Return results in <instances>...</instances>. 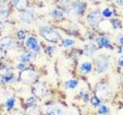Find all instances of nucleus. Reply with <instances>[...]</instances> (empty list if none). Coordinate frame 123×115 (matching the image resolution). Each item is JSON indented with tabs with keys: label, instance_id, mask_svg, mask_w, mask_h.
I'll return each mask as SVG.
<instances>
[{
	"label": "nucleus",
	"instance_id": "obj_1",
	"mask_svg": "<svg viewBox=\"0 0 123 115\" xmlns=\"http://www.w3.org/2000/svg\"><path fill=\"white\" fill-rule=\"evenodd\" d=\"M40 34L45 40L52 43H57L60 39L59 34L49 27H43L40 29Z\"/></svg>",
	"mask_w": 123,
	"mask_h": 115
},
{
	"label": "nucleus",
	"instance_id": "obj_2",
	"mask_svg": "<svg viewBox=\"0 0 123 115\" xmlns=\"http://www.w3.org/2000/svg\"><path fill=\"white\" fill-rule=\"evenodd\" d=\"M102 14L99 10H95L92 11L88 15L87 20L88 23L92 25H98V23L102 21Z\"/></svg>",
	"mask_w": 123,
	"mask_h": 115
},
{
	"label": "nucleus",
	"instance_id": "obj_3",
	"mask_svg": "<svg viewBox=\"0 0 123 115\" xmlns=\"http://www.w3.org/2000/svg\"><path fill=\"white\" fill-rule=\"evenodd\" d=\"M109 66V64L108 62V61L105 59H100L98 61L97 64H96V67H97V69L98 72L102 73L105 72L108 70Z\"/></svg>",
	"mask_w": 123,
	"mask_h": 115
},
{
	"label": "nucleus",
	"instance_id": "obj_4",
	"mask_svg": "<svg viewBox=\"0 0 123 115\" xmlns=\"http://www.w3.org/2000/svg\"><path fill=\"white\" fill-rule=\"evenodd\" d=\"M26 45L29 48L33 50V51L38 52L40 50V47H39V45H38L36 39L33 37H30L28 38V40H27V42H26Z\"/></svg>",
	"mask_w": 123,
	"mask_h": 115
},
{
	"label": "nucleus",
	"instance_id": "obj_5",
	"mask_svg": "<svg viewBox=\"0 0 123 115\" xmlns=\"http://www.w3.org/2000/svg\"><path fill=\"white\" fill-rule=\"evenodd\" d=\"M14 41L11 38H4L0 40V48L2 49H7L12 47Z\"/></svg>",
	"mask_w": 123,
	"mask_h": 115
},
{
	"label": "nucleus",
	"instance_id": "obj_6",
	"mask_svg": "<svg viewBox=\"0 0 123 115\" xmlns=\"http://www.w3.org/2000/svg\"><path fill=\"white\" fill-rule=\"evenodd\" d=\"M0 75H2L4 78L10 79L12 78V70L7 66L0 67Z\"/></svg>",
	"mask_w": 123,
	"mask_h": 115
},
{
	"label": "nucleus",
	"instance_id": "obj_7",
	"mask_svg": "<svg viewBox=\"0 0 123 115\" xmlns=\"http://www.w3.org/2000/svg\"><path fill=\"white\" fill-rule=\"evenodd\" d=\"M97 42L99 46L102 48H106L109 49H111V45L109 40L105 37H100L97 39Z\"/></svg>",
	"mask_w": 123,
	"mask_h": 115
},
{
	"label": "nucleus",
	"instance_id": "obj_8",
	"mask_svg": "<svg viewBox=\"0 0 123 115\" xmlns=\"http://www.w3.org/2000/svg\"><path fill=\"white\" fill-rule=\"evenodd\" d=\"M85 9H86V4H85L84 2H76L75 6H74L75 12L78 15L82 14V12L85 11Z\"/></svg>",
	"mask_w": 123,
	"mask_h": 115
},
{
	"label": "nucleus",
	"instance_id": "obj_9",
	"mask_svg": "<svg viewBox=\"0 0 123 115\" xmlns=\"http://www.w3.org/2000/svg\"><path fill=\"white\" fill-rule=\"evenodd\" d=\"M12 2L19 10H23L27 6V0H12Z\"/></svg>",
	"mask_w": 123,
	"mask_h": 115
},
{
	"label": "nucleus",
	"instance_id": "obj_10",
	"mask_svg": "<svg viewBox=\"0 0 123 115\" xmlns=\"http://www.w3.org/2000/svg\"><path fill=\"white\" fill-rule=\"evenodd\" d=\"M21 19L27 24H31L32 22V15L29 12H25L22 13Z\"/></svg>",
	"mask_w": 123,
	"mask_h": 115
},
{
	"label": "nucleus",
	"instance_id": "obj_11",
	"mask_svg": "<svg viewBox=\"0 0 123 115\" xmlns=\"http://www.w3.org/2000/svg\"><path fill=\"white\" fill-rule=\"evenodd\" d=\"M96 51V46L94 44H88L85 50V53L87 56H92Z\"/></svg>",
	"mask_w": 123,
	"mask_h": 115
},
{
	"label": "nucleus",
	"instance_id": "obj_12",
	"mask_svg": "<svg viewBox=\"0 0 123 115\" xmlns=\"http://www.w3.org/2000/svg\"><path fill=\"white\" fill-rule=\"evenodd\" d=\"M80 70L82 73L85 74H87V73H89L92 71V64L90 62H84L82 64L80 67Z\"/></svg>",
	"mask_w": 123,
	"mask_h": 115
},
{
	"label": "nucleus",
	"instance_id": "obj_13",
	"mask_svg": "<svg viewBox=\"0 0 123 115\" xmlns=\"http://www.w3.org/2000/svg\"><path fill=\"white\" fill-rule=\"evenodd\" d=\"M48 115H62V110L57 107H52L48 111Z\"/></svg>",
	"mask_w": 123,
	"mask_h": 115
},
{
	"label": "nucleus",
	"instance_id": "obj_14",
	"mask_svg": "<svg viewBox=\"0 0 123 115\" xmlns=\"http://www.w3.org/2000/svg\"><path fill=\"white\" fill-rule=\"evenodd\" d=\"M78 84H79V81L77 80H69L65 83V85L68 88H75Z\"/></svg>",
	"mask_w": 123,
	"mask_h": 115
},
{
	"label": "nucleus",
	"instance_id": "obj_15",
	"mask_svg": "<svg viewBox=\"0 0 123 115\" xmlns=\"http://www.w3.org/2000/svg\"><path fill=\"white\" fill-rule=\"evenodd\" d=\"M75 41L72 39H69V38H66V39L63 40L62 41V46L63 47H69V46L74 45H75Z\"/></svg>",
	"mask_w": 123,
	"mask_h": 115
},
{
	"label": "nucleus",
	"instance_id": "obj_16",
	"mask_svg": "<svg viewBox=\"0 0 123 115\" xmlns=\"http://www.w3.org/2000/svg\"><path fill=\"white\" fill-rule=\"evenodd\" d=\"M33 54L32 53H28L27 55H22V57L21 58V59L22 61H25V62H28V61H30L33 58Z\"/></svg>",
	"mask_w": 123,
	"mask_h": 115
},
{
	"label": "nucleus",
	"instance_id": "obj_17",
	"mask_svg": "<svg viewBox=\"0 0 123 115\" xmlns=\"http://www.w3.org/2000/svg\"><path fill=\"white\" fill-rule=\"evenodd\" d=\"M109 108L104 104L100 105L98 107V112L102 114H106L109 113Z\"/></svg>",
	"mask_w": 123,
	"mask_h": 115
},
{
	"label": "nucleus",
	"instance_id": "obj_18",
	"mask_svg": "<svg viewBox=\"0 0 123 115\" xmlns=\"http://www.w3.org/2000/svg\"><path fill=\"white\" fill-rule=\"evenodd\" d=\"M14 104H15V100H14V98H9L7 100V101H6V107L7 108H12L13 106H14Z\"/></svg>",
	"mask_w": 123,
	"mask_h": 115
},
{
	"label": "nucleus",
	"instance_id": "obj_19",
	"mask_svg": "<svg viewBox=\"0 0 123 115\" xmlns=\"http://www.w3.org/2000/svg\"><path fill=\"white\" fill-rule=\"evenodd\" d=\"M102 15L104 17H105V18H109V17H110L111 15V14H112V12H111V11L109 9H105L103 11H102Z\"/></svg>",
	"mask_w": 123,
	"mask_h": 115
},
{
	"label": "nucleus",
	"instance_id": "obj_20",
	"mask_svg": "<svg viewBox=\"0 0 123 115\" xmlns=\"http://www.w3.org/2000/svg\"><path fill=\"white\" fill-rule=\"evenodd\" d=\"M52 16L57 18H59L62 16V13L60 11H58V10H54L52 12Z\"/></svg>",
	"mask_w": 123,
	"mask_h": 115
},
{
	"label": "nucleus",
	"instance_id": "obj_21",
	"mask_svg": "<svg viewBox=\"0 0 123 115\" xmlns=\"http://www.w3.org/2000/svg\"><path fill=\"white\" fill-rule=\"evenodd\" d=\"M91 103H92V104H93L94 106H98L99 104V100L96 97H92L91 98Z\"/></svg>",
	"mask_w": 123,
	"mask_h": 115
},
{
	"label": "nucleus",
	"instance_id": "obj_22",
	"mask_svg": "<svg viewBox=\"0 0 123 115\" xmlns=\"http://www.w3.org/2000/svg\"><path fill=\"white\" fill-rule=\"evenodd\" d=\"M25 36H26V34L24 31L21 30L18 32V37L19 39H24V38H25Z\"/></svg>",
	"mask_w": 123,
	"mask_h": 115
},
{
	"label": "nucleus",
	"instance_id": "obj_23",
	"mask_svg": "<svg viewBox=\"0 0 123 115\" xmlns=\"http://www.w3.org/2000/svg\"><path fill=\"white\" fill-rule=\"evenodd\" d=\"M118 64L120 65L121 67H123V56H121L120 58H118Z\"/></svg>",
	"mask_w": 123,
	"mask_h": 115
},
{
	"label": "nucleus",
	"instance_id": "obj_24",
	"mask_svg": "<svg viewBox=\"0 0 123 115\" xmlns=\"http://www.w3.org/2000/svg\"><path fill=\"white\" fill-rule=\"evenodd\" d=\"M115 2H116V3L118 6H123V0H115Z\"/></svg>",
	"mask_w": 123,
	"mask_h": 115
},
{
	"label": "nucleus",
	"instance_id": "obj_25",
	"mask_svg": "<svg viewBox=\"0 0 123 115\" xmlns=\"http://www.w3.org/2000/svg\"><path fill=\"white\" fill-rule=\"evenodd\" d=\"M118 41H119V43H120L121 45H123V36H121L120 38H119Z\"/></svg>",
	"mask_w": 123,
	"mask_h": 115
},
{
	"label": "nucleus",
	"instance_id": "obj_26",
	"mask_svg": "<svg viewBox=\"0 0 123 115\" xmlns=\"http://www.w3.org/2000/svg\"><path fill=\"white\" fill-rule=\"evenodd\" d=\"M24 68H25V66L23 64H18V69H21V70H22V69H24Z\"/></svg>",
	"mask_w": 123,
	"mask_h": 115
},
{
	"label": "nucleus",
	"instance_id": "obj_27",
	"mask_svg": "<svg viewBox=\"0 0 123 115\" xmlns=\"http://www.w3.org/2000/svg\"><path fill=\"white\" fill-rule=\"evenodd\" d=\"M3 55H4V53H3V52L2 51V50H0V59H1L3 57Z\"/></svg>",
	"mask_w": 123,
	"mask_h": 115
},
{
	"label": "nucleus",
	"instance_id": "obj_28",
	"mask_svg": "<svg viewBox=\"0 0 123 115\" xmlns=\"http://www.w3.org/2000/svg\"><path fill=\"white\" fill-rule=\"evenodd\" d=\"M62 1L64 2H65V3H69L72 0H62Z\"/></svg>",
	"mask_w": 123,
	"mask_h": 115
},
{
	"label": "nucleus",
	"instance_id": "obj_29",
	"mask_svg": "<svg viewBox=\"0 0 123 115\" xmlns=\"http://www.w3.org/2000/svg\"><path fill=\"white\" fill-rule=\"evenodd\" d=\"M1 25H2V23H1V22H0V26H1Z\"/></svg>",
	"mask_w": 123,
	"mask_h": 115
},
{
	"label": "nucleus",
	"instance_id": "obj_30",
	"mask_svg": "<svg viewBox=\"0 0 123 115\" xmlns=\"http://www.w3.org/2000/svg\"><path fill=\"white\" fill-rule=\"evenodd\" d=\"M92 1H94V0H92Z\"/></svg>",
	"mask_w": 123,
	"mask_h": 115
},
{
	"label": "nucleus",
	"instance_id": "obj_31",
	"mask_svg": "<svg viewBox=\"0 0 123 115\" xmlns=\"http://www.w3.org/2000/svg\"><path fill=\"white\" fill-rule=\"evenodd\" d=\"M122 98H123V96H122Z\"/></svg>",
	"mask_w": 123,
	"mask_h": 115
}]
</instances>
